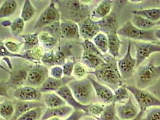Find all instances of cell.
I'll use <instances>...</instances> for the list:
<instances>
[{
  "label": "cell",
  "instance_id": "obj_38",
  "mask_svg": "<svg viewBox=\"0 0 160 120\" xmlns=\"http://www.w3.org/2000/svg\"><path fill=\"white\" fill-rule=\"evenodd\" d=\"M43 113V107L34 108L25 113L16 120H40Z\"/></svg>",
  "mask_w": 160,
  "mask_h": 120
},
{
  "label": "cell",
  "instance_id": "obj_51",
  "mask_svg": "<svg viewBox=\"0 0 160 120\" xmlns=\"http://www.w3.org/2000/svg\"><path fill=\"white\" fill-rule=\"evenodd\" d=\"M8 89L6 82L0 81V97H8Z\"/></svg>",
  "mask_w": 160,
  "mask_h": 120
},
{
  "label": "cell",
  "instance_id": "obj_29",
  "mask_svg": "<svg viewBox=\"0 0 160 120\" xmlns=\"http://www.w3.org/2000/svg\"><path fill=\"white\" fill-rule=\"evenodd\" d=\"M15 111V103L10 100H6L0 103V117L5 120L13 118Z\"/></svg>",
  "mask_w": 160,
  "mask_h": 120
},
{
  "label": "cell",
  "instance_id": "obj_25",
  "mask_svg": "<svg viewBox=\"0 0 160 120\" xmlns=\"http://www.w3.org/2000/svg\"><path fill=\"white\" fill-rule=\"evenodd\" d=\"M108 51L109 54L114 58L119 55L120 49L122 45V41L117 33V31L108 34Z\"/></svg>",
  "mask_w": 160,
  "mask_h": 120
},
{
  "label": "cell",
  "instance_id": "obj_55",
  "mask_svg": "<svg viewBox=\"0 0 160 120\" xmlns=\"http://www.w3.org/2000/svg\"><path fill=\"white\" fill-rule=\"evenodd\" d=\"M0 69L4 71V72H8V73H9V72L10 71V70H8L7 68H6L5 67H4L2 64H1V63H0Z\"/></svg>",
  "mask_w": 160,
  "mask_h": 120
},
{
  "label": "cell",
  "instance_id": "obj_3",
  "mask_svg": "<svg viewBox=\"0 0 160 120\" xmlns=\"http://www.w3.org/2000/svg\"><path fill=\"white\" fill-rule=\"evenodd\" d=\"M160 78V65L155 64L151 58L148 63L140 65L135 73L136 87L140 89H145L153 85Z\"/></svg>",
  "mask_w": 160,
  "mask_h": 120
},
{
  "label": "cell",
  "instance_id": "obj_26",
  "mask_svg": "<svg viewBox=\"0 0 160 120\" xmlns=\"http://www.w3.org/2000/svg\"><path fill=\"white\" fill-rule=\"evenodd\" d=\"M43 102L48 108H56L67 105L64 100L54 92L45 93Z\"/></svg>",
  "mask_w": 160,
  "mask_h": 120
},
{
  "label": "cell",
  "instance_id": "obj_48",
  "mask_svg": "<svg viewBox=\"0 0 160 120\" xmlns=\"http://www.w3.org/2000/svg\"><path fill=\"white\" fill-rule=\"evenodd\" d=\"M0 57H3V58H22V55L21 54H15L11 53L9 52L8 49L6 48L4 44V41L3 40H0Z\"/></svg>",
  "mask_w": 160,
  "mask_h": 120
},
{
  "label": "cell",
  "instance_id": "obj_52",
  "mask_svg": "<svg viewBox=\"0 0 160 120\" xmlns=\"http://www.w3.org/2000/svg\"><path fill=\"white\" fill-rule=\"evenodd\" d=\"M144 112H145L143 111H140V112L138 113V114L137 115V116L136 117H135L134 118L130 120H142L143 117V116H144ZM118 120H120L118 119Z\"/></svg>",
  "mask_w": 160,
  "mask_h": 120
},
{
  "label": "cell",
  "instance_id": "obj_6",
  "mask_svg": "<svg viewBox=\"0 0 160 120\" xmlns=\"http://www.w3.org/2000/svg\"><path fill=\"white\" fill-rule=\"evenodd\" d=\"M127 88L136 99L140 111L145 112L148 108L160 107V99L145 89L133 85H127Z\"/></svg>",
  "mask_w": 160,
  "mask_h": 120
},
{
  "label": "cell",
  "instance_id": "obj_56",
  "mask_svg": "<svg viewBox=\"0 0 160 120\" xmlns=\"http://www.w3.org/2000/svg\"><path fill=\"white\" fill-rule=\"evenodd\" d=\"M82 120H96V119H95L94 118H93V117H86V118H83Z\"/></svg>",
  "mask_w": 160,
  "mask_h": 120
},
{
  "label": "cell",
  "instance_id": "obj_19",
  "mask_svg": "<svg viewBox=\"0 0 160 120\" xmlns=\"http://www.w3.org/2000/svg\"><path fill=\"white\" fill-rule=\"evenodd\" d=\"M101 31L107 35L110 32L118 31V16L114 12H111L103 19L97 21Z\"/></svg>",
  "mask_w": 160,
  "mask_h": 120
},
{
  "label": "cell",
  "instance_id": "obj_28",
  "mask_svg": "<svg viewBox=\"0 0 160 120\" xmlns=\"http://www.w3.org/2000/svg\"><path fill=\"white\" fill-rule=\"evenodd\" d=\"M18 8V3L15 0L3 1L0 6V19H5L13 15Z\"/></svg>",
  "mask_w": 160,
  "mask_h": 120
},
{
  "label": "cell",
  "instance_id": "obj_43",
  "mask_svg": "<svg viewBox=\"0 0 160 120\" xmlns=\"http://www.w3.org/2000/svg\"><path fill=\"white\" fill-rule=\"evenodd\" d=\"M42 31H45L49 34L60 39L61 37V29H60V21H58L53 24L42 28Z\"/></svg>",
  "mask_w": 160,
  "mask_h": 120
},
{
  "label": "cell",
  "instance_id": "obj_37",
  "mask_svg": "<svg viewBox=\"0 0 160 120\" xmlns=\"http://www.w3.org/2000/svg\"><path fill=\"white\" fill-rule=\"evenodd\" d=\"M77 43L80 45L81 47L82 48L83 51L95 54L104 59L105 55L99 50V49L97 48L92 40H84L77 42Z\"/></svg>",
  "mask_w": 160,
  "mask_h": 120
},
{
  "label": "cell",
  "instance_id": "obj_44",
  "mask_svg": "<svg viewBox=\"0 0 160 120\" xmlns=\"http://www.w3.org/2000/svg\"><path fill=\"white\" fill-rule=\"evenodd\" d=\"M41 63L47 67H52L55 65L54 61V51L51 50L44 52L43 55L41 59Z\"/></svg>",
  "mask_w": 160,
  "mask_h": 120
},
{
  "label": "cell",
  "instance_id": "obj_21",
  "mask_svg": "<svg viewBox=\"0 0 160 120\" xmlns=\"http://www.w3.org/2000/svg\"><path fill=\"white\" fill-rule=\"evenodd\" d=\"M74 110L72 107L68 105H65L56 108H47V109L43 113L41 120H47L53 117L60 118L61 119L64 118H66Z\"/></svg>",
  "mask_w": 160,
  "mask_h": 120
},
{
  "label": "cell",
  "instance_id": "obj_57",
  "mask_svg": "<svg viewBox=\"0 0 160 120\" xmlns=\"http://www.w3.org/2000/svg\"><path fill=\"white\" fill-rule=\"evenodd\" d=\"M47 120H62L60 118H57V117H53V118H51Z\"/></svg>",
  "mask_w": 160,
  "mask_h": 120
},
{
  "label": "cell",
  "instance_id": "obj_39",
  "mask_svg": "<svg viewBox=\"0 0 160 120\" xmlns=\"http://www.w3.org/2000/svg\"><path fill=\"white\" fill-rule=\"evenodd\" d=\"M24 28L25 22L20 17L15 18L12 22V24L10 26L12 34L15 37L21 36L24 31Z\"/></svg>",
  "mask_w": 160,
  "mask_h": 120
},
{
  "label": "cell",
  "instance_id": "obj_50",
  "mask_svg": "<svg viewBox=\"0 0 160 120\" xmlns=\"http://www.w3.org/2000/svg\"><path fill=\"white\" fill-rule=\"evenodd\" d=\"M86 115V113L82 111H74L72 113L64 120H80L84 116Z\"/></svg>",
  "mask_w": 160,
  "mask_h": 120
},
{
  "label": "cell",
  "instance_id": "obj_31",
  "mask_svg": "<svg viewBox=\"0 0 160 120\" xmlns=\"http://www.w3.org/2000/svg\"><path fill=\"white\" fill-rule=\"evenodd\" d=\"M21 37L23 39L22 42L24 52L28 50H31L39 45V34L37 32L21 35Z\"/></svg>",
  "mask_w": 160,
  "mask_h": 120
},
{
  "label": "cell",
  "instance_id": "obj_8",
  "mask_svg": "<svg viewBox=\"0 0 160 120\" xmlns=\"http://www.w3.org/2000/svg\"><path fill=\"white\" fill-rule=\"evenodd\" d=\"M118 67L123 80L130 79L134 74L136 69V60L131 55V40H128L126 54L118 61Z\"/></svg>",
  "mask_w": 160,
  "mask_h": 120
},
{
  "label": "cell",
  "instance_id": "obj_35",
  "mask_svg": "<svg viewBox=\"0 0 160 120\" xmlns=\"http://www.w3.org/2000/svg\"><path fill=\"white\" fill-rule=\"evenodd\" d=\"M118 119L116 103L112 102L105 106L101 116L97 120H118Z\"/></svg>",
  "mask_w": 160,
  "mask_h": 120
},
{
  "label": "cell",
  "instance_id": "obj_15",
  "mask_svg": "<svg viewBox=\"0 0 160 120\" xmlns=\"http://www.w3.org/2000/svg\"><path fill=\"white\" fill-rule=\"evenodd\" d=\"M55 93L64 100L67 105L72 107L74 111H82L86 114L89 104L84 105L80 103L74 97L71 89L68 85L63 86Z\"/></svg>",
  "mask_w": 160,
  "mask_h": 120
},
{
  "label": "cell",
  "instance_id": "obj_18",
  "mask_svg": "<svg viewBox=\"0 0 160 120\" xmlns=\"http://www.w3.org/2000/svg\"><path fill=\"white\" fill-rule=\"evenodd\" d=\"M8 74L9 79L6 82L8 88L16 89L25 85L28 75V71L26 69H20L15 70H10Z\"/></svg>",
  "mask_w": 160,
  "mask_h": 120
},
{
  "label": "cell",
  "instance_id": "obj_46",
  "mask_svg": "<svg viewBox=\"0 0 160 120\" xmlns=\"http://www.w3.org/2000/svg\"><path fill=\"white\" fill-rule=\"evenodd\" d=\"M142 120H160V107H155L147 111Z\"/></svg>",
  "mask_w": 160,
  "mask_h": 120
},
{
  "label": "cell",
  "instance_id": "obj_42",
  "mask_svg": "<svg viewBox=\"0 0 160 120\" xmlns=\"http://www.w3.org/2000/svg\"><path fill=\"white\" fill-rule=\"evenodd\" d=\"M4 44L9 52L15 54H18L23 47V42H19L11 39L4 40Z\"/></svg>",
  "mask_w": 160,
  "mask_h": 120
},
{
  "label": "cell",
  "instance_id": "obj_10",
  "mask_svg": "<svg viewBox=\"0 0 160 120\" xmlns=\"http://www.w3.org/2000/svg\"><path fill=\"white\" fill-rule=\"evenodd\" d=\"M136 49V69L153 53L160 52V45L155 42H134Z\"/></svg>",
  "mask_w": 160,
  "mask_h": 120
},
{
  "label": "cell",
  "instance_id": "obj_13",
  "mask_svg": "<svg viewBox=\"0 0 160 120\" xmlns=\"http://www.w3.org/2000/svg\"><path fill=\"white\" fill-rule=\"evenodd\" d=\"M88 78L92 83L97 98L102 104H110L113 102V91L108 87L99 83L88 75Z\"/></svg>",
  "mask_w": 160,
  "mask_h": 120
},
{
  "label": "cell",
  "instance_id": "obj_12",
  "mask_svg": "<svg viewBox=\"0 0 160 120\" xmlns=\"http://www.w3.org/2000/svg\"><path fill=\"white\" fill-rule=\"evenodd\" d=\"M78 25L80 37L84 40H92L98 33L101 32L97 21L93 20L90 16L83 19Z\"/></svg>",
  "mask_w": 160,
  "mask_h": 120
},
{
  "label": "cell",
  "instance_id": "obj_45",
  "mask_svg": "<svg viewBox=\"0 0 160 120\" xmlns=\"http://www.w3.org/2000/svg\"><path fill=\"white\" fill-rule=\"evenodd\" d=\"M76 61L74 58L68 60L62 67L63 71V74L65 77L72 76V73L75 64H76Z\"/></svg>",
  "mask_w": 160,
  "mask_h": 120
},
{
  "label": "cell",
  "instance_id": "obj_9",
  "mask_svg": "<svg viewBox=\"0 0 160 120\" xmlns=\"http://www.w3.org/2000/svg\"><path fill=\"white\" fill-rule=\"evenodd\" d=\"M48 77L49 70L48 67L43 64H36L28 71L25 85L39 88Z\"/></svg>",
  "mask_w": 160,
  "mask_h": 120
},
{
  "label": "cell",
  "instance_id": "obj_32",
  "mask_svg": "<svg viewBox=\"0 0 160 120\" xmlns=\"http://www.w3.org/2000/svg\"><path fill=\"white\" fill-rule=\"evenodd\" d=\"M131 22L137 28L143 30H151L156 25V23L153 22L142 16H138L136 15H132V21Z\"/></svg>",
  "mask_w": 160,
  "mask_h": 120
},
{
  "label": "cell",
  "instance_id": "obj_34",
  "mask_svg": "<svg viewBox=\"0 0 160 120\" xmlns=\"http://www.w3.org/2000/svg\"><path fill=\"white\" fill-rule=\"evenodd\" d=\"M36 9L34 7L31 1L30 0H25L21 10L20 17L25 22H28L32 19L36 14Z\"/></svg>",
  "mask_w": 160,
  "mask_h": 120
},
{
  "label": "cell",
  "instance_id": "obj_11",
  "mask_svg": "<svg viewBox=\"0 0 160 120\" xmlns=\"http://www.w3.org/2000/svg\"><path fill=\"white\" fill-rule=\"evenodd\" d=\"M13 97L18 100L22 102H39L42 93L39 89L29 85H24L15 89Z\"/></svg>",
  "mask_w": 160,
  "mask_h": 120
},
{
  "label": "cell",
  "instance_id": "obj_20",
  "mask_svg": "<svg viewBox=\"0 0 160 120\" xmlns=\"http://www.w3.org/2000/svg\"><path fill=\"white\" fill-rule=\"evenodd\" d=\"M113 1L111 0L101 1L91 13L90 17L94 21L101 20L105 17L108 16L112 10Z\"/></svg>",
  "mask_w": 160,
  "mask_h": 120
},
{
  "label": "cell",
  "instance_id": "obj_14",
  "mask_svg": "<svg viewBox=\"0 0 160 120\" xmlns=\"http://www.w3.org/2000/svg\"><path fill=\"white\" fill-rule=\"evenodd\" d=\"M116 108L117 117L120 120H132L136 117L140 112L137 107L132 102L131 97L123 104H116Z\"/></svg>",
  "mask_w": 160,
  "mask_h": 120
},
{
  "label": "cell",
  "instance_id": "obj_22",
  "mask_svg": "<svg viewBox=\"0 0 160 120\" xmlns=\"http://www.w3.org/2000/svg\"><path fill=\"white\" fill-rule=\"evenodd\" d=\"M72 48V45L69 43H65L58 46L56 52H54L56 65L62 66L68 60L74 58L71 50Z\"/></svg>",
  "mask_w": 160,
  "mask_h": 120
},
{
  "label": "cell",
  "instance_id": "obj_30",
  "mask_svg": "<svg viewBox=\"0 0 160 120\" xmlns=\"http://www.w3.org/2000/svg\"><path fill=\"white\" fill-rule=\"evenodd\" d=\"M39 45H41L42 48L49 49L50 50L56 47L59 40L56 37L49 34L48 33L45 31H41L39 34Z\"/></svg>",
  "mask_w": 160,
  "mask_h": 120
},
{
  "label": "cell",
  "instance_id": "obj_58",
  "mask_svg": "<svg viewBox=\"0 0 160 120\" xmlns=\"http://www.w3.org/2000/svg\"><path fill=\"white\" fill-rule=\"evenodd\" d=\"M156 25H160V21H159L157 22H156Z\"/></svg>",
  "mask_w": 160,
  "mask_h": 120
},
{
  "label": "cell",
  "instance_id": "obj_33",
  "mask_svg": "<svg viewBox=\"0 0 160 120\" xmlns=\"http://www.w3.org/2000/svg\"><path fill=\"white\" fill-rule=\"evenodd\" d=\"M131 96L125 84L113 91V102L116 103H123L126 102Z\"/></svg>",
  "mask_w": 160,
  "mask_h": 120
},
{
  "label": "cell",
  "instance_id": "obj_7",
  "mask_svg": "<svg viewBox=\"0 0 160 120\" xmlns=\"http://www.w3.org/2000/svg\"><path fill=\"white\" fill-rule=\"evenodd\" d=\"M62 20L59 9L56 6V1H51L48 6L40 13L33 27L34 30L43 28L49 25Z\"/></svg>",
  "mask_w": 160,
  "mask_h": 120
},
{
  "label": "cell",
  "instance_id": "obj_47",
  "mask_svg": "<svg viewBox=\"0 0 160 120\" xmlns=\"http://www.w3.org/2000/svg\"><path fill=\"white\" fill-rule=\"evenodd\" d=\"M49 76L57 79H60L64 77L63 71L62 66L54 65L50 68L49 70Z\"/></svg>",
  "mask_w": 160,
  "mask_h": 120
},
{
  "label": "cell",
  "instance_id": "obj_53",
  "mask_svg": "<svg viewBox=\"0 0 160 120\" xmlns=\"http://www.w3.org/2000/svg\"><path fill=\"white\" fill-rule=\"evenodd\" d=\"M12 21H9V20H5L1 22V25L4 27H10L12 24Z\"/></svg>",
  "mask_w": 160,
  "mask_h": 120
},
{
  "label": "cell",
  "instance_id": "obj_41",
  "mask_svg": "<svg viewBox=\"0 0 160 120\" xmlns=\"http://www.w3.org/2000/svg\"><path fill=\"white\" fill-rule=\"evenodd\" d=\"M88 70L86 69V67H85L83 64L80 63H76L75 64L72 76L75 79H82L86 78H87L88 75Z\"/></svg>",
  "mask_w": 160,
  "mask_h": 120
},
{
  "label": "cell",
  "instance_id": "obj_27",
  "mask_svg": "<svg viewBox=\"0 0 160 120\" xmlns=\"http://www.w3.org/2000/svg\"><path fill=\"white\" fill-rule=\"evenodd\" d=\"M132 15L142 16L155 23L160 21V8H146L134 10L132 12Z\"/></svg>",
  "mask_w": 160,
  "mask_h": 120
},
{
  "label": "cell",
  "instance_id": "obj_49",
  "mask_svg": "<svg viewBox=\"0 0 160 120\" xmlns=\"http://www.w3.org/2000/svg\"><path fill=\"white\" fill-rule=\"evenodd\" d=\"M31 53L32 58L34 61V63L37 64H40L41 59L44 54L43 48L40 45H39L31 49Z\"/></svg>",
  "mask_w": 160,
  "mask_h": 120
},
{
  "label": "cell",
  "instance_id": "obj_24",
  "mask_svg": "<svg viewBox=\"0 0 160 120\" xmlns=\"http://www.w3.org/2000/svg\"><path fill=\"white\" fill-rule=\"evenodd\" d=\"M80 59L81 63L85 67L93 70L105 63L104 59L101 57L84 51H83Z\"/></svg>",
  "mask_w": 160,
  "mask_h": 120
},
{
  "label": "cell",
  "instance_id": "obj_16",
  "mask_svg": "<svg viewBox=\"0 0 160 120\" xmlns=\"http://www.w3.org/2000/svg\"><path fill=\"white\" fill-rule=\"evenodd\" d=\"M75 79L73 76L65 77L60 79H57L51 77H48L43 84L39 88V91L43 94L56 92L61 87L68 85L69 82Z\"/></svg>",
  "mask_w": 160,
  "mask_h": 120
},
{
  "label": "cell",
  "instance_id": "obj_59",
  "mask_svg": "<svg viewBox=\"0 0 160 120\" xmlns=\"http://www.w3.org/2000/svg\"><path fill=\"white\" fill-rule=\"evenodd\" d=\"M155 43H157L158 45H160V41H157V42H155Z\"/></svg>",
  "mask_w": 160,
  "mask_h": 120
},
{
  "label": "cell",
  "instance_id": "obj_36",
  "mask_svg": "<svg viewBox=\"0 0 160 120\" xmlns=\"http://www.w3.org/2000/svg\"><path fill=\"white\" fill-rule=\"evenodd\" d=\"M92 41L102 54H105L108 51V38L106 34L101 32L98 33Z\"/></svg>",
  "mask_w": 160,
  "mask_h": 120
},
{
  "label": "cell",
  "instance_id": "obj_2",
  "mask_svg": "<svg viewBox=\"0 0 160 120\" xmlns=\"http://www.w3.org/2000/svg\"><path fill=\"white\" fill-rule=\"evenodd\" d=\"M62 19L78 24L89 17L92 10L87 2L82 1H56Z\"/></svg>",
  "mask_w": 160,
  "mask_h": 120
},
{
  "label": "cell",
  "instance_id": "obj_5",
  "mask_svg": "<svg viewBox=\"0 0 160 120\" xmlns=\"http://www.w3.org/2000/svg\"><path fill=\"white\" fill-rule=\"evenodd\" d=\"M117 33L119 36L128 38L130 40L153 43L158 41L155 37L154 29L149 30H140L133 25L130 21H127L122 27L119 28Z\"/></svg>",
  "mask_w": 160,
  "mask_h": 120
},
{
  "label": "cell",
  "instance_id": "obj_23",
  "mask_svg": "<svg viewBox=\"0 0 160 120\" xmlns=\"http://www.w3.org/2000/svg\"><path fill=\"white\" fill-rule=\"evenodd\" d=\"M15 104V111L14 116L12 118L13 120H17L24 113L29 111L31 109L41 107L43 108L45 104L40 102H22L18 100Z\"/></svg>",
  "mask_w": 160,
  "mask_h": 120
},
{
  "label": "cell",
  "instance_id": "obj_17",
  "mask_svg": "<svg viewBox=\"0 0 160 120\" xmlns=\"http://www.w3.org/2000/svg\"><path fill=\"white\" fill-rule=\"evenodd\" d=\"M61 37L68 40H78L80 35L77 23L72 21L62 19L60 21Z\"/></svg>",
  "mask_w": 160,
  "mask_h": 120
},
{
  "label": "cell",
  "instance_id": "obj_4",
  "mask_svg": "<svg viewBox=\"0 0 160 120\" xmlns=\"http://www.w3.org/2000/svg\"><path fill=\"white\" fill-rule=\"evenodd\" d=\"M75 99L84 105L92 103L94 89L88 78L82 79H74L68 84Z\"/></svg>",
  "mask_w": 160,
  "mask_h": 120
},
{
  "label": "cell",
  "instance_id": "obj_40",
  "mask_svg": "<svg viewBox=\"0 0 160 120\" xmlns=\"http://www.w3.org/2000/svg\"><path fill=\"white\" fill-rule=\"evenodd\" d=\"M104 107L105 106L104 104L102 103H92L88 105V110L86 113V115L92 117L97 120L101 116L104 110Z\"/></svg>",
  "mask_w": 160,
  "mask_h": 120
},
{
  "label": "cell",
  "instance_id": "obj_1",
  "mask_svg": "<svg viewBox=\"0 0 160 120\" xmlns=\"http://www.w3.org/2000/svg\"><path fill=\"white\" fill-rule=\"evenodd\" d=\"M105 63L96 70L88 72L93 74L96 80L114 91L124 84L118 67V61L110 54L105 55Z\"/></svg>",
  "mask_w": 160,
  "mask_h": 120
},
{
  "label": "cell",
  "instance_id": "obj_54",
  "mask_svg": "<svg viewBox=\"0 0 160 120\" xmlns=\"http://www.w3.org/2000/svg\"><path fill=\"white\" fill-rule=\"evenodd\" d=\"M155 36L158 41H160V28L155 30Z\"/></svg>",
  "mask_w": 160,
  "mask_h": 120
}]
</instances>
